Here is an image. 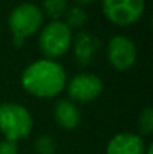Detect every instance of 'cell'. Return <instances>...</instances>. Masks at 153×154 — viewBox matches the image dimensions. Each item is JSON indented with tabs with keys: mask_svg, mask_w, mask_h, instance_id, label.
Masks as SVG:
<instances>
[{
	"mask_svg": "<svg viewBox=\"0 0 153 154\" xmlns=\"http://www.w3.org/2000/svg\"><path fill=\"white\" fill-rule=\"evenodd\" d=\"M44 21L42 11L33 3L18 5L9 15V27L14 33V42L17 47L23 45L24 39L36 33Z\"/></svg>",
	"mask_w": 153,
	"mask_h": 154,
	"instance_id": "3957f363",
	"label": "cell"
},
{
	"mask_svg": "<svg viewBox=\"0 0 153 154\" xmlns=\"http://www.w3.org/2000/svg\"><path fill=\"white\" fill-rule=\"evenodd\" d=\"M102 93V81L93 73H78L68 85V94L71 99L81 103L95 100Z\"/></svg>",
	"mask_w": 153,
	"mask_h": 154,
	"instance_id": "52a82bcc",
	"label": "cell"
},
{
	"mask_svg": "<svg viewBox=\"0 0 153 154\" xmlns=\"http://www.w3.org/2000/svg\"><path fill=\"white\" fill-rule=\"evenodd\" d=\"M107 154H146V145L138 135L119 133L108 142Z\"/></svg>",
	"mask_w": 153,
	"mask_h": 154,
	"instance_id": "ba28073f",
	"label": "cell"
},
{
	"mask_svg": "<svg viewBox=\"0 0 153 154\" xmlns=\"http://www.w3.org/2000/svg\"><path fill=\"white\" fill-rule=\"evenodd\" d=\"M65 17H66L65 24L69 27V30H72V29H80V27H83V26L86 24V21H87L86 12H84L81 8H78V6H74V8H71L69 11H66Z\"/></svg>",
	"mask_w": 153,
	"mask_h": 154,
	"instance_id": "7c38bea8",
	"label": "cell"
},
{
	"mask_svg": "<svg viewBox=\"0 0 153 154\" xmlns=\"http://www.w3.org/2000/svg\"><path fill=\"white\" fill-rule=\"evenodd\" d=\"M54 118L60 127L72 130L80 124V111L72 102L62 99L54 106Z\"/></svg>",
	"mask_w": 153,
	"mask_h": 154,
	"instance_id": "30bf717a",
	"label": "cell"
},
{
	"mask_svg": "<svg viewBox=\"0 0 153 154\" xmlns=\"http://www.w3.org/2000/svg\"><path fill=\"white\" fill-rule=\"evenodd\" d=\"M21 84L33 96L54 97L66 87V73L59 63L42 58L24 69Z\"/></svg>",
	"mask_w": 153,
	"mask_h": 154,
	"instance_id": "6da1fadb",
	"label": "cell"
},
{
	"mask_svg": "<svg viewBox=\"0 0 153 154\" xmlns=\"http://www.w3.org/2000/svg\"><path fill=\"white\" fill-rule=\"evenodd\" d=\"M105 17L116 26L137 23L144 12V0H102Z\"/></svg>",
	"mask_w": 153,
	"mask_h": 154,
	"instance_id": "5b68a950",
	"label": "cell"
},
{
	"mask_svg": "<svg viewBox=\"0 0 153 154\" xmlns=\"http://www.w3.org/2000/svg\"><path fill=\"white\" fill-rule=\"evenodd\" d=\"M138 130L141 135L149 136L153 132V109L152 108H146L140 118H138Z\"/></svg>",
	"mask_w": 153,
	"mask_h": 154,
	"instance_id": "4fadbf2b",
	"label": "cell"
},
{
	"mask_svg": "<svg viewBox=\"0 0 153 154\" xmlns=\"http://www.w3.org/2000/svg\"><path fill=\"white\" fill-rule=\"evenodd\" d=\"M35 150L38 154H54L56 153V142L48 135H42L35 142Z\"/></svg>",
	"mask_w": 153,
	"mask_h": 154,
	"instance_id": "5bb4252c",
	"label": "cell"
},
{
	"mask_svg": "<svg viewBox=\"0 0 153 154\" xmlns=\"http://www.w3.org/2000/svg\"><path fill=\"white\" fill-rule=\"evenodd\" d=\"M32 115L18 103H2L0 105V130L8 141H18L30 135L32 132Z\"/></svg>",
	"mask_w": 153,
	"mask_h": 154,
	"instance_id": "7a4b0ae2",
	"label": "cell"
},
{
	"mask_svg": "<svg viewBox=\"0 0 153 154\" xmlns=\"http://www.w3.org/2000/svg\"><path fill=\"white\" fill-rule=\"evenodd\" d=\"M152 151H153V145H149L147 147V154H152Z\"/></svg>",
	"mask_w": 153,
	"mask_h": 154,
	"instance_id": "e0dca14e",
	"label": "cell"
},
{
	"mask_svg": "<svg viewBox=\"0 0 153 154\" xmlns=\"http://www.w3.org/2000/svg\"><path fill=\"white\" fill-rule=\"evenodd\" d=\"M74 2L81 3V5H89V3H92V2H95V0H74Z\"/></svg>",
	"mask_w": 153,
	"mask_h": 154,
	"instance_id": "2e32d148",
	"label": "cell"
},
{
	"mask_svg": "<svg viewBox=\"0 0 153 154\" xmlns=\"http://www.w3.org/2000/svg\"><path fill=\"white\" fill-rule=\"evenodd\" d=\"M42 6L48 17L59 21L68 11V0H42Z\"/></svg>",
	"mask_w": 153,
	"mask_h": 154,
	"instance_id": "8fae6325",
	"label": "cell"
},
{
	"mask_svg": "<svg viewBox=\"0 0 153 154\" xmlns=\"http://www.w3.org/2000/svg\"><path fill=\"white\" fill-rule=\"evenodd\" d=\"M71 44L72 33L69 27L62 21H53L45 26L39 38V48L48 57V60L63 55L69 50Z\"/></svg>",
	"mask_w": 153,
	"mask_h": 154,
	"instance_id": "277c9868",
	"label": "cell"
},
{
	"mask_svg": "<svg viewBox=\"0 0 153 154\" xmlns=\"http://www.w3.org/2000/svg\"><path fill=\"white\" fill-rule=\"evenodd\" d=\"M108 60L111 66L117 70H126L132 67L137 60L135 44L123 35L111 38L108 44Z\"/></svg>",
	"mask_w": 153,
	"mask_h": 154,
	"instance_id": "8992f818",
	"label": "cell"
},
{
	"mask_svg": "<svg viewBox=\"0 0 153 154\" xmlns=\"http://www.w3.org/2000/svg\"><path fill=\"white\" fill-rule=\"evenodd\" d=\"M0 154H18L17 144L12 141H0Z\"/></svg>",
	"mask_w": 153,
	"mask_h": 154,
	"instance_id": "9a60e30c",
	"label": "cell"
},
{
	"mask_svg": "<svg viewBox=\"0 0 153 154\" xmlns=\"http://www.w3.org/2000/svg\"><path fill=\"white\" fill-rule=\"evenodd\" d=\"M75 60L80 66H87L92 63V60L95 58L96 52L101 48V41L89 33V32H80L75 36Z\"/></svg>",
	"mask_w": 153,
	"mask_h": 154,
	"instance_id": "9c48e42d",
	"label": "cell"
}]
</instances>
